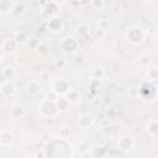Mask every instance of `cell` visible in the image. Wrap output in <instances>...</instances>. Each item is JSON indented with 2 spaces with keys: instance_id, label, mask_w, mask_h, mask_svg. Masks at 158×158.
<instances>
[{
  "instance_id": "obj_26",
  "label": "cell",
  "mask_w": 158,
  "mask_h": 158,
  "mask_svg": "<svg viewBox=\"0 0 158 158\" xmlns=\"http://www.w3.org/2000/svg\"><path fill=\"white\" fill-rule=\"evenodd\" d=\"M90 156L94 158H99V157H104L105 156V148L102 146H94L90 149Z\"/></svg>"
},
{
  "instance_id": "obj_23",
  "label": "cell",
  "mask_w": 158,
  "mask_h": 158,
  "mask_svg": "<svg viewBox=\"0 0 158 158\" xmlns=\"http://www.w3.org/2000/svg\"><path fill=\"white\" fill-rule=\"evenodd\" d=\"M25 115V109L21 106V105H14L11 109H10V116L12 118H22Z\"/></svg>"
},
{
  "instance_id": "obj_18",
  "label": "cell",
  "mask_w": 158,
  "mask_h": 158,
  "mask_svg": "<svg viewBox=\"0 0 158 158\" xmlns=\"http://www.w3.org/2000/svg\"><path fill=\"white\" fill-rule=\"evenodd\" d=\"M106 75V72H105V68L101 67V65H96L91 70H90V78L94 79V80H102Z\"/></svg>"
},
{
  "instance_id": "obj_29",
  "label": "cell",
  "mask_w": 158,
  "mask_h": 158,
  "mask_svg": "<svg viewBox=\"0 0 158 158\" xmlns=\"http://www.w3.org/2000/svg\"><path fill=\"white\" fill-rule=\"evenodd\" d=\"M90 5L94 10L101 11L105 7V0H90Z\"/></svg>"
},
{
  "instance_id": "obj_25",
  "label": "cell",
  "mask_w": 158,
  "mask_h": 158,
  "mask_svg": "<svg viewBox=\"0 0 158 158\" xmlns=\"http://www.w3.org/2000/svg\"><path fill=\"white\" fill-rule=\"evenodd\" d=\"M137 63L141 68H148V65L151 64V56L147 53H142L137 57Z\"/></svg>"
},
{
  "instance_id": "obj_38",
  "label": "cell",
  "mask_w": 158,
  "mask_h": 158,
  "mask_svg": "<svg viewBox=\"0 0 158 158\" xmlns=\"http://www.w3.org/2000/svg\"><path fill=\"white\" fill-rule=\"evenodd\" d=\"M0 147H1V143H0Z\"/></svg>"
},
{
  "instance_id": "obj_35",
  "label": "cell",
  "mask_w": 158,
  "mask_h": 158,
  "mask_svg": "<svg viewBox=\"0 0 158 158\" xmlns=\"http://www.w3.org/2000/svg\"><path fill=\"white\" fill-rule=\"evenodd\" d=\"M49 1H53V2H56V4H58V5H59V4H62V2H64L65 0H49Z\"/></svg>"
},
{
  "instance_id": "obj_12",
  "label": "cell",
  "mask_w": 158,
  "mask_h": 158,
  "mask_svg": "<svg viewBox=\"0 0 158 158\" xmlns=\"http://www.w3.org/2000/svg\"><path fill=\"white\" fill-rule=\"evenodd\" d=\"M78 126L81 128V130H86V128H90L93 125H94V116L91 114H81L78 116Z\"/></svg>"
},
{
  "instance_id": "obj_31",
  "label": "cell",
  "mask_w": 158,
  "mask_h": 158,
  "mask_svg": "<svg viewBox=\"0 0 158 158\" xmlns=\"http://www.w3.org/2000/svg\"><path fill=\"white\" fill-rule=\"evenodd\" d=\"M70 136V130L67 127V126H63L60 130H59V137L64 138V139H68Z\"/></svg>"
},
{
  "instance_id": "obj_16",
  "label": "cell",
  "mask_w": 158,
  "mask_h": 158,
  "mask_svg": "<svg viewBox=\"0 0 158 158\" xmlns=\"http://www.w3.org/2000/svg\"><path fill=\"white\" fill-rule=\"evenodd\" d=\"M56 106H57V109H58V111L59 112H68L69 110H70V102L65 99V96L64 95H59L58 98H57V100H56Z\"/></svg>"
},
{
  "instance_id": "obj_24",
  "label": "cell",
  "mask_w": 158,
  "mask_h": 158,
  "mask_svg": "<svg viewBox=\"0 0 158 158\" xmlns=\"http://www.w3.org/2000/svg\"><path fill=\"white\" fill-rule=\"evenodd\" d=\"M75 31L80 37H86L90 33V26L86 22H80L79 25H77Z\"/></svg>"
},
{
  "instance_id": "obj_15",
  "label": "cell",
  "mask_w": 158,
  "mask_h": 158,
  "mask_svg": "<svg viewBox=\"0 0 158 158\" xmlns=\"http://www.w3.org/2000/svg\"><path fill=\"white\" fill-rule=\"evenodd\" d=\"M15 2L12 0H0V15L9 16L14 11Z\"/></svg>"
},
{
  "instance_id": "obj_6",
  "label": "cell",
  "mask_w": 158,
  "mask_h": 158,
  "mask_svg": "<svg viewBox=\"0 0 158 158\" xmlns=\"http://www.w3.org/2000/svg\"><path fill=\"white\" fill-rule=\"evenodd\" d=\"M116 146H117V149H118V151H121V152H123V153H130V152L135 148L136 141H135V138H133L132 136H130V135H123V136H121V137L117 139Z\"/></svg>"
},
{
  "instance_id": "obj_37",
  "label": "cell",
  "mask_w": 158,
  "mask_h": 158,
  "mask_svg": "<svg viewBox=\"0 0 158 158\" xmlns=\"http://www.w3.org/2000/svg\"><path fill=\"white\" fill-rule=\"evenodd\" d=\"M73 1H80V0H73Z\"/></svg>"
},
{
  "instance_id": "obj_14",
  "label": "cell",
  "mask_w": 158,
  "mask_h": 158,
  "mask_svg": "<svg viewBox=\"0 0 158 158\" xmlns=\"http://www.w3.org/2000/svg\"><path fill=\"white\" fill-rule=\"evenodd\" d=\"M65 99L70 102V105H77V104H80L81 102V93L78 90V89H69L65 94H64Z\"/></svg>"
},
{
  "instance_id": "obj_5",
  "label": "cell",
  "mask_w": 158,
  "mask_h": 158,
  "mask_svg": "<svg viewBox=\"0 0 158 158\" xmlns=\"http://www.w3.org/2000/svg\"><path fill=\"white\" fill-rule=\"evenodd\" d=\"M38 112L44 118H56L60 114L56 106V101L48 100L46 98L41 99L38 102Z\"/></svg>"
},
{
  "instance_id": "obj_34",
  "label": "cell",
  "mask_w": 158,
  "mask_h": 158,
  "mask_svg": "<svg viewBox=\"0 0 158 158\" xmlns=\"http://www.w3.org/2000/svg\"><path fill=\"white\" fill-rule=\"evenodd\" d=\"M107 27H109V22H107V21H105V20H101V21L99 22V30H102V31H105Z\"/></svg>"
},
{
  "instance_id": "obj_1",
  "label": "cell",
  "mask_w": 158,
  "mask_h": 158,
  "mask_svg": "<svg viewBox=\"0 0 158 158\" xmlns=\"http://www.w3.org/2000/svg\"><path fill=\"white\" fill-rule=\"evenodd\" d=\"M46 157H72V148L68 139L62 137H52L46 142L43 148Z\"/></svg>"
},
{
  "instance_id": "obj_11",
  "label": "cell",
  "mask_w": 158,
  "mask_h": 158,
  "mask_svg": "<svg viewBox=\"0 0 158 158\" xmlns=\"http://www.w3.org/2000/svg\"><path fill=\"white\" fill-rule=\"evenodd\" d=\"M42 91V84L40 83V80H28L26 84V93L30 96H37L40 95V93Z\"/></svg>"
},
{
  "instance_id": "obj_19",
  "label": "cell",
  "mask_w": 158,
  "mask_h": 158,
  "mask_svg": "<svg viewBox=\"0 0 158 158\" xmlns=\"http://www.w3.org/2000/svg\"><path fill=\"white\" fill-rule=\"evenodd\" d=\"M58 9H59V5L58 4H56V2H53V1H47V4L43 6V12L47 15V16H54V15H57V12H58Z\"/></svg>"
},
{
  "instance_id": "obj_32",
  "label": "cell",
  "mask_w": 158,
  "mask_h": 158,
  "mask_svg": "<svg viewBox=\"0 0 158 158\" xmlns=\"http://www.w3.org/2000/svg\"><path fill=\"white\" fill-rule=\"evenodd\" d=\"M58 96H59V95H58V94H57V93H56V91L52 89V90H49V91H47V93H46V96H44V98H46V99H48V100L56 101Z\"/></svg>"
},
{
  "instance_id": "obj_36",
  "label": "cell",
  "mask_w": 158,
  "mask_h": 158,
  "mask_svg": "<svg viewBox=\"0 0 158 158\" xmlns=\"http://www.w3.org/2000/svg\"><path fill=\"white\" fill-rule=\"evenodd\" d=\"M2 62V54H1V52H0V63Z\"/></svg>"
},
{
  "instance_id": "obj_8",
  "label": "cell",
  "mask_w": 158,
  "mask_h": 158,
  "mask_svg": "<svg viewBox=\"0 0 158 158\" xmlns=\"http://www.w3.org/2000/svg\"><path fill=\"white\" fill-rule=\"evenodd\" d=\"M52 89L58 95H64L70 89V83L65 78H57L52 81Z\"/></svg>"
},
{
  "instance_id": "obj_27",
  "label": "cell",
  "mask_w": 158,
  "mask_h": 158,
  "mask_svg": "<svg viewBox=\"0 0 158 158\" xmlns=\"http://www.w3.org/2000/svg\"><path fill=\"white\" fill-rule=\"evenodd\" d=\"M51 72L49 70H42L40 73V83L41 84H47L51 81Z\"/></svg>"
},
{
  "instance_id": "obj_30",
  "label": "cell",
  "mask_w": 158,
  "mask_h": 158,
  "mask_svg": "<svg viewBox=\"0 0 158 158\" xmlns=\"http://www.w3.org/2000/svg\"><path fill=\"white\" fill-rule=\"evenodd\" d=\"M54 67H56L57 69H59V70L65 69V67H67V62H65V59H62V58L56 59V60H54Z\"/></svg>"
},
{
  "instance_id": "obj_22",
  "label": "cell",
  "mask_w": 158,
  "mask_h": 158,
  "mask_svg": "<svg viewBox=\"0 0 158 158\" xmlns=\"http://www.w3.org/2000/svg\"><path fill=\"white\" fill-rule=\"evenodd\" d=\"M1 75L5 80H14L16 77V69L12 65H6L1 70Z\"/></svg>"
},
{
  "instance_id": "obj_10",
  "label": "cell",
  "mask_w": 158,
  "mask_h": 158,
  "mask_svg": "<svg viewBox=\"0 0 158 158\" xmlns=\"http://www.w3.org/2000/svg\"><path fill=\"white\" fill-rule=\"evenodd\" d=\"M15 135L10 130H1L0 131V143L1 147H11L15 143Z\"/></svg>"
},
{
  "instance_id": "obj_20",
  "label": "cell",
  "mask_w": 158,
  "mask_h": 158,
  "mask_svg": "<svg viewBox=\"0 0 158 158\" xmlns=\"http://www.w3.org/2000/svg\"><path fill=\"white\" fill-rule=\"evenodd\" d=\"M14 40H15L16 43L20 46V44L27 43L30 38H28V33H27L26 31H23V30H17V31H15V33H14Z\"/></svg>"
},
{
  "instance_id": "obj_9",
  "label": "cell",
  "mask_w": 158,
  "mask_h": 158,
  "mask_svg": "<svg viewBox=\"0 0 158 158\" xmlns=\"http://www.w3.org/2000/svg\"><path fill=\"white\" fill-rule=\"evenodd\" d=\"M17 91V86L14 83V80H5L1 85H0V94L2 95V98L9 99L12 98Z\"/></svg>"
},
{
  "instance_id": "obj_4",
  "label": "cell",
  "mask_w": 158,
  "mask_h": 158,
  "mask_svg": "<svg viewBox=\"0 0 158 158\" xmlns=\"http://www.w3.org/2000/svg\"><path fill=\"white\" fill-rule=\"evenodd\" d=\"M58 47H59L60 52L67 56L75 54L77 51L79 49V40L73 35H67L59 41Z\"/></svg>"
},
{
  "instance_id": "obj_13",
  "label": "cell",
  "mask_w": 158,
  "mask_h": 158,
  "mask_svg": "<svg viewBox=\"0 0 158 158\" xmlns=\"http://www.w3.org/2000/svg\"><path fill=\"white\" fill-rule=\"evenodd\" d=\"M17 47L19 44L16 43V41L14 38H6L1 42V51L6 54H14L17 52Z\"/></svg>"
},
{
  "instance_id": "obj_2",
  "label": "cell",
  "mask_w": 158,
  "mask_h": 158,
  "mask_svg": "<svg viewBox=\"0 0 158 158\" xmlns=\"http://www.w3.org/2000/svg\"><path fill=\"white\" fill-rule=\"evenodd\" d=\"M138 96L143 102L152 104L157 99V84L156 80H143L138 86Z\"/></svg>"
},
{
  "instance_id": "obj_28",
  "label": "cell",
  "mask_w": 158,
  "mask_h": 158,
  "mask_svg": "<svg viewBox=\"0 0 158 158\" xmlns=\"http://www.w3.org/2000/svg\"><path fill=\"white\" fill-rule=\"evenodd\" d=\"M25 11H26V7H25V5H23L22 2H17V4L14 5V11H12V14H15V15H17V16H21V15L25 14Z\"/></svg>"
},
{
  "instance_id": "obj_7",
  "label": "cell",
  "mask_w": 158,
  "mask_h": 158,
  "mask_svg": "<svg viewBox=\"0 0 158 158\" xmlns=\"http://www.w3.org/2000/svg\"><path fill=\"white\" fill-rule=\"evenodd\" d=\"M47 28L52 32V33H60L64 28V21L60 16L54 15L51 16L47 21Z\"/></svg>"
},
{
  "instance_id": "obj_21",
  "label": "cell",
  "mask_w": 158,
  "mask_h": 158,
  "mask_svg": "<svg viewBox=\"0 0 158 158\" xmlns=\"http://www.w3.org/2000/svg\"><path fill=\"white\" fill-rule=\"evenodd\" d=\"M35 52H36V54L38 56V57H46L47 54H48V46H47V43L46 42H43V41H38L37 43H36V46H35Z\"/></svg>"
},
{
  "instance_id": "obj_3",
  "label": "cell",
  "mask_w": 158,
  "mask_h": 158,
  "mask_svg": "<svg viewBox=\"0 0 158 158\" xmlns=\"http://www.w3.org/2000/svg\"><path fill=\"white\" fill-rule=\"evenodd\" d=\"M123 37L126 40V42H128L130 44H133V46H139L144 42L146 40V32L144 30L138 26V25H132V26H128L126 30H125V33H123Z\"/></svg>"
},
{
  "instance_id": "obj_33",
  "label": "cell",
  "mask_w": 158,
  "mask_h": 158,
  "mask_svg": "<svg viewBox=\"0 0 158 158\" xmlns=\"http://www.w3.org/2000/svg\"><path fill=\"white\" fill-rule=\"evenodd\" d=\"M156 72H157V70H156V68L149 69V70H148V73H147V74H148V79H151V80H156V79H157Z\"/></svg>"
},
{
  "instance_id": "obj_17",
  "label": "cell",
  "mask_w": 158,
  "mask_h": 158,
  "mask_svg": "<svg viewBox=\"0 0 158 158\" xmlns=\"http://www.w3.org/2000/svg\"><path fill=\"white\" fill-rule=\"evenodd\" d=\"M146 132L153 138H156L158 136V121H157V118L148 120V122L146 125Z\"/></svg>"
}]
</instances>
